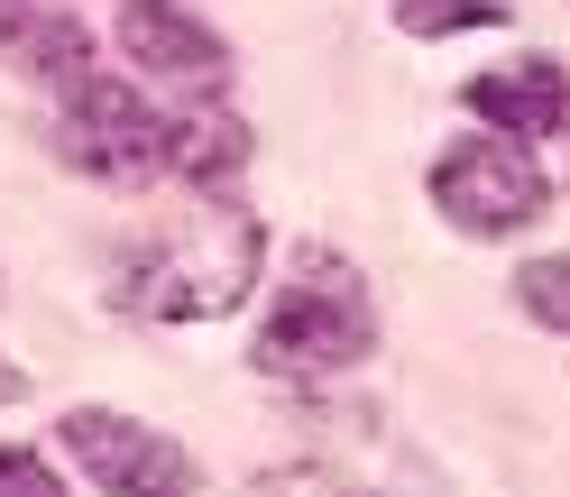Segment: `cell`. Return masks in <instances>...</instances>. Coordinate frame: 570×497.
I'll return each instance as SVG.
<instances>
[{
	"mask_svg": "<svg viewBox=\"0 0 570 497\" xmlns=\"http://www.w3.org/2000/svg\"><path fill=\"white\" fill-rule=\"evenodd\" d=\"M258 267H267L258 212L230 203V194H203V203L175 212V222H157L148 240L120 248L111 304L138 313V323H222L230 304H248Z\"/></svg>",
	"mask_w": 570,
	"mask_h": 497,
	"instance_id": "obj_1",
	"label": "cell"
},
{
	"mask_svg": "<svg viewBox=\"0 0 570 497\" xmlns=\"http://www.w3.org/2000/svg\"><path fill=\"white\" fill-rule=\"evenodd\" d=\"M368 350H377V304L360 286V267L332 259V248H304L295 276L276 286V304L258 313V350H248V360H258L267 378L313 387V378L360 369Z\"/></svg>",
	"mask_w": 570,
	"mask_h": 497,
	"instance_id": "obj_2",
	"label": "cell"
},
{
	"mask_svg": "<svg viewBox=\"0 0 570 497\" xmlns=\"http://www.w3.org/2000/svg\"><path fill=\"white\" fill-rule=\"evenodd\" d=\"M56 157L101 175V185H148V175H166V157H175V120L148 111L129 84L83 75L75 92H65V111H56Z\"/></svg>",
	"mask_w": 570,
	"mask_h": 497,
	"instance_id": "obj_3",
	"label": "cell"
},
{
	"mask_svg": "<svg viewBox=\"0 0 570 497\" xmlns=\"http://www.w3.org/2000/svg\"><path fill=\"white\" fill-rule=\"evenodd\" d=\"M433 203H442V222L451 231H470V240H507L524 222H543V175H533L524 157V138H460V148L433 157Z\"/></svg>",
	"mask_w": 570,
	"mask_h": 497,
	"instance_id": "obj_4",
	"label": "cell"
},
{
	"mask_svg": "<svg viewBox=\"0 0 570 497\" xmlns=\"http://www.w3.org/2000/svg\"><path fill=\"white\" fill-rule=\"evenodd\" d=\"M56 433H65V451L83 460V479L111 488V497H194V488H203V460H194L185 442H166L157 423H138V415L75 406Z\"/></svg>",
	"mask_w": 570,
	"mask_h": 497,
	"instance_id": "obj_5",
	"label": "cell"
},
{
	"mask_svg": "<svg viewBox=\"0 0 570 497\" xmlns=\"http://www.w3.org/2000/svg\"><path fill=\"white\" fill-rule=\"evenodd\" d=\"M120 56L148 84H175L194 101H222L230 92V47L212 38L185 0H120Z\"/></svg>",
	"mask_w": 570,
	"mask_h": 497,
	"instance_id": "obj_6",
	"label": "cell"
},
{
	"mask_svg": "<svg viewBox=\"0 0 570 497\" xmlns=\"http://www.w3.org/2000/svg\"><path fill=\"white\" fill-rule=\"evenodd\" d=\"M0 75H38L75 92L92 75V28L65 0H0Z\"/></svg>",
	"mask_w": 570,
	"mask_h": 497,
	"instance_id": "obj_7",
	"label": "cell"
},
{
	"mask_svg": "<svg viewBox=\"0 0 570 497\" xmlns=\"http://www.w3.org/2000/svg\"><path fill=\"white\" fill-rule=\"evenodd\" d=\"M460 101L497 129V138H543L570 120V84H561V65L552 56H515V65H488V75L460 84Z\"/></svg>",
	"mask_w": 570,
	"mask_h": 497,
	"instance_id": "obj_8",
	"label": "cell"
},
{
	"mask_svg": "<svg viewBox=\"0 0 570 497\" xmlns=\"http://www.w3.org/2000/svg\"><path fill=\"white\" fill-rule=\"evenodd\" d=\"M239 166H248V120H230V111H175L166 175H185V185H203V194H230Z\"/></svg>",
	"mask_w": 570,
	"mask_h": 497,
	"instance_id": "obj_9",
	"label": "cell"
},
{
	"mask_svg": "<svg viewBox=\"0 0 570 497\" xmlns=\"http://www.w3.org/2000/svg\"><path fill=\"white\" fill-rule=\"evenodd\" d=\"M414 38H460V28H497L507 19V0H386Z\"/></svg>",
	"mask_w": 570,
	"mask_h": 497,
	"instance_id": "obj_10",
	"label": "cell"
},
{
	"mask_svg": "<svg viewBox=\"0 0 570 497\" xmlns=\"http://www.w3.org/2000/svg\"><path fill=\"white\" fill-rule=\"evenodd\" d=\"M515 304L543 332H570V259H524L515 267Z\"/></svg>",
	"mask_w": 570,
	"mask_h": 497,
	"instance_id": "obj_11",
	"label": "cell"
},
{
	"mask_svg": "<svg viewBox=\"0 0 570 497\" xmlns=\"http://www.w3.org/2000/svg\"><path fill=\"white\" fill-rule=\"evenodd\" d=\"M258 497H368V488L341 479V470H323V460H285V470L258 479Z\"/></svg>",
	"mask_w": 570,
	"mask_h": 497,
	"instance_id": "obj_12",
	"label": "cell"
},
{
	"mask_svg": "<svg viewBox=\"0 0 570 497\" xmlns=\"http://www.w3.org/2000/svg\"><path fill=\"white\" fill-rule=\"evenodd\" d=\"M0 497H65L56 460H38L28 442H0Z\"/></svg>",
	"mask_w": 570,
	"mask_h": 497,
	"instance_id": "obj_13",
	"label": "cell"
},
{
	"mask_svg": "<svg viewBox=\"0 0 570 497\" xmlns=\"http://www.w3.org/2000/svg\"><path fill=\"white\" fill-rule=\"evenodd\" d=\"M19 387H28V378H19L10 360H0V406H10V397H19Z\"/></svg>",
	"mask_w": 570,
	"mask_h": 497,
	"instance_id": "obj_14",
	"label": "cell"
}]
</instances>
